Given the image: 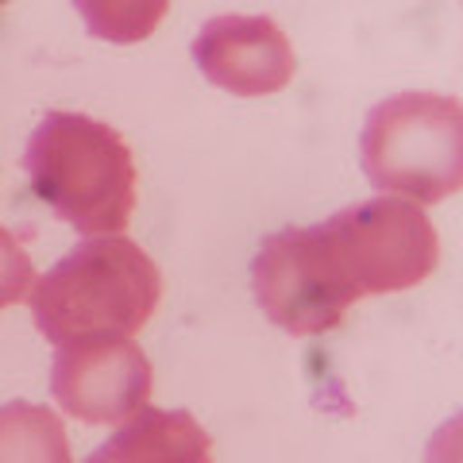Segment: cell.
Returning <instances> with one entry per match:
<instances>
[{
    "label": "cell",
    "mask_w": 463,
    "mask_h": 463,
    "mask_svg": "<svg viewBox=\"0 0 463 463\" xmlns=\"http://www.w3.org/2000/svg\"><path fill=\"white\" fill-rule=\"evenodd\" d=\"M437 267V232L402 197H371L325 224L282 228L259 248L251 286L263 313L294 336L344 321L352 301L425 282Z\"/></svg>",
    "instance_id": "cell-1"
},
{
    "label": "cell",
    "mask_w": 463,
    "mask_h": 463,
    "mask_svg": "<svg viewBox=\"0 0 463 463\" xmlns=\"http://www.w3.org/2000/svg\"><path fill=\"white\" fill-rule=\"evenodd\" d=\"M39 201L85 236H116L136 213V158L116 128L81 112H47L27 139Z\"/></svg>",
    "instance_id": "cell-2"
},
{
    "label": "cell",
    "mask_w": 463,
    "mask_h": 463,
    "mask_svg": "<svg viewBox=\"0 0 463 463\" xmlns=\"http://www.w3.org/2000/svg\"><path fill=\"white\" fill-rule=\"evenodd\" d=\"M163 298L151 255L124 236H97L70 251L32 289V317L51 344L136 336Z\"/></svg>",
    "instance_id": "cell-3"
},
{
    "label": "cell",
    "mask_w": 463,
    "mask_h": 463,
    "mask_svg": "<svg viewBox=\"0 0 463 463\" xmlns=\"http://www.w3.org/2000/svg\"><path fill=\"white\" fill-rule=\"evenodd\" d=\"M364 170L374 185L421 205L459 190V100L437 93H398L367 116Z\"/></svg>",
    "instance_id": "cell-4"
},
{
    "label": "cell",
    "mask_w": 463,
    "mask_h": 463,
    "mask_svg": "<svg viewBox=\"0 0 463 463\" xmlns=\"http://www.w3.org/2000/svg\"><path fill=\"white\" fill-rule=\"evenodd\" d=\"M51 390L62 410L90 425L136 417L151 398V359L128 336H90L58 344Z\"/></svg>",
    "instance_id": "cell-5"
},
{
    "label": "cell",
    "mask_w": 463,
    "mask_h": 463,
    "mask_svg": "<svg viewBox=\"0 0 463 463\" xmlns=\"http://www.w3.org/2000/svg\"><path fill=\"white\" fill-rule=\"evenodd\" d=\"M194 58L213 85L240 97L279 93L294 78L298 58L282 27L267 16H216L194 43Z\"/></svg>",
    "instance_id": "cell-6"
},
{
    "label": "cell",
    "mask_w": 463,
    "mask_h": 463,
    "mask_svg": "<svg viewBox=\"0 0 463 463\" xmlns=\"http://www.w3.org/2000/svg\"><path fill=\"white\" fill-rule=\"evenodd\" d=\"M85 463H213V440L194 413L143 405Z\"/></svg>",
    "instance_id": "cell-7"
},
{
    "label": "cell",
    "mask_w": 463,
    "mask_h": 463,
    "mask_svg": "<svg viewBox=\"0 0 463 463\" xmlns=\"http://www.w3.org/2000/svg\"><path fill=\"white\" fill-rule=\"evenodd\" d=\"M0 463H74L58 413L35 402L0 405Z\"/></svg>",
    "instance_id": "cell-8"
},
{
    "label": "cell",
    "mask_w": 463,
    "mask_h": 463,
    "mask_svg": "<svg viewBox=\"0 0 463 463\" xmlns=\"http://www.w3.org/2000/svg\"><path fill=\"white\" fill-rule=\"evenodd\" d=\"M85 12V20L93 24V32L97 35H105V39H143V35H151V27L155 20L163 16V5H155V8H81Z\"/></svg>",
    "instance_id": "cell-9"
},
{
    "label": "cell",
    "mask_w": 463,
    "mask_h": 463,
    "mask_svg": "<svg viewBox=\"0 0 463 463\" xmlns=\"http://www.w3.org/2000/svg\"><path fill=\"white\" fill-rule=\"evenodd\" d=\"M32 282H35L32 259H27L20 240L8 228H0V309L16 306L27 289H32Z\"/></svg>",
    "instance_id": "cell-10"
}]
</instances>
